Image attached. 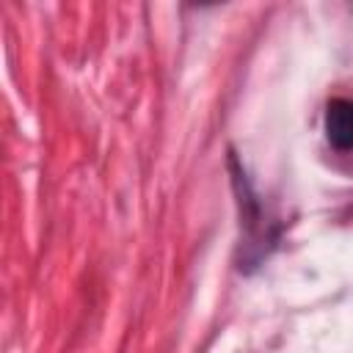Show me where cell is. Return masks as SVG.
I'll return each instance as SVG.
<instances>
[{"label":"cell","instance_id":"1","mask_svg":"<svg viewBox=\"0 0 353 353\" xmlns=\"http://www.w3.org/2000/svg\"><path fill=\"white\" fill-rule=\"evenodd\" d=\"M325 135L336 149H353V102L331 99L325 108Z\"/></svg>","mask_w":353,"mask_h":353}]
</instances>
